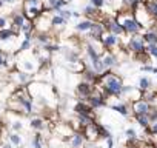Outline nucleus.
<instances>
[{"mask_svg":"<svg viewBox=\"0 0 157 148\" xmlns=\"http://www.w3.org/2000/svg\"><path fill=\"white\" fill-rule=\"evenodd\" d=\"M97 84L105 90V94L106 97L108 96H122V90H123V82L119 76H116L114 72L111 71H105L102 74H99V80Z\"/></svg>","mask_w":157,"mask_h":148,"instance_id":"f257e3e1","label":"nucleus"},{"mask_svg":"<svg viewBox=\"0 0 157 148\" xmlns=\"http://www.w3.org/2000/svg\"><path fill=\"white\" fill-rule=\"evenodd\" d=\"M116 19H117V22L122 25V28H123L125 34L134 36V34H140V31L143 29V26L136 20V17H134L132 11H128V10L120 11V13L116 16Z\"/></svg>","mask_w":157,"mask_h":148,"instance_id":"f03ea898","label":"nucleus"},{"mask_svg":"<svg viewBox=\"0 0 157 148\" xmlns=\"http://www.w3.org/2000/svg\"><path fill=\"white\" fill-rule=\"evenodd\" d=\"M132 14H134V17H136V20L142 25V26H151L152 23H154V17L148 13V10H146V6H145V3H140V5H137L134 10H132Z\"/></svg>","mask_w":157,"mask_h":148,"instance_id":"7ed1b4c3","label":"nucleus"},{"mask_svg":"<svg viewBox=\"0 0 157 148\" xmlns=\"http://www.w3.org/2000/svg\"><path fill=\"white\" fill-rule=\"evenodd\" d=\"M126 48H128L131 53H134V54H140V53H145V51H146V42H145L143 36L134 34V36L129 37Z\"/></svg>","mask_w":157,"mask_h":148,"instance_id":"20e7f679","label":"nucleus"},{"mask_svg":"<svg viewBox=\"0 0 157 148\" xmlns=\"http://www.w3.org/2000/svg\"><path fill=\"white\" fill-rule=\"evenodd\" d=\"M103 25H105V28H106V31H108V33H113V34H116V36H122V34H125V31H123L122 25L117 22V19H116V17H114V19L106 17V19L103 20Z\"/></svg>","mask_w":157,"mask_h":148,"instance_id":"39448f33","label":"nucleus"},{"mask_svg":"<svg viewBox=\"0 0 157 148\" xmlns=\"http://www.w3.org/2000/svg\"><path fill=\"white\" fill-rule=\"evenodd\" d=\"M132 111L134 114H149L151 111V103L145 99H139L132 102Z\"/></svg>","mask_w":157,"mask_h":148,"instance_id":"423d86ee","label":"nucleus"},{"mask_svg":"<svg viewBox=\"0 0 157 148\" xmlns=\"http://www.w3.org/2000/svg\"><path fill=\"white\" fill-rule=\"evenodd\" d=\"M94 93V87H93V84H90V82H80L77 85V94H78V97H80L82 100H85V99H88L91 94Z\"/></svg>","mask_w":157,"mask_h":148,"instance_id":"0eeeda50","label":"nucleus"},{"mask_svg":"<svg viewBox=\"0 0 157 148\" xmlns=\"http://www.w3.org/2000/svg\"><path fill=\"white\" fill-rule=\"evenodd\" d=\"M105 25H103V22H94L93 23V26H91V29H90V37H91V40H102V37H103V34H105Z\"/></svg>","mask_w":157,"mask_h":148,"instance_id":"6e6552de","label":"nucleus"},{"mask_svg":"<svg viewBox=\"0 0 157 148\" xmlns=\"http://www.w3.org/2000/svg\"><path fill=\"white\" fill-rule=\"evenodd\" d=\"M102 43H103V46L105 48H114V46H117L119 45V36H116V34H113V33H108V34H103V37H102Z\"/></svg>","mask_w":157,"mask_h":148,"instance_id":"1a4fd4ad","label":"nucleus"},{"mask_svg":"<svg viewBox=\"0 0 157 148\" xmlns=\"http://www.w3.org/2000/svg\"><path fill=\"white\" fill-rule=\"evenodd\" d=\"M93 107L88 103V102H78L75 107H74V111L77 114H83V116H93Z\"/></svg>","mask_w":157,"mask_h":148,"instance_id":"9d476101","label":"nucleus"},{"mask_svg":"<svg viewBox=\"0 0 157 148\" xmlns=\"http://www.w3.org/2000/svg\"><path fill=\"white\" fill-rule=\"evenodd\" d=\"M26 22V17H25V14L23 13H17V14H14V17H13V31H20V28L23 26V23Z\"/></svg>","mask_w":157,"mask_h":148,"instance_id":"9b49d317","label":"nucleus"},{"mask_svg":"<svg viewBox=\"0 0 157 148\" xmlns=\"http://www.w3.org/2000/svg\"><path fill=\"white\" fill-rule=\"evenodd\" d=\"M102 62H103L105 69H111V68H114V66L117 65V57H116L114 54L108 53V54L102 56Z\"/></svg>","mask_w":157,"mask_h":148,"instance_id":"f8f14e48","label":"nucleus"},{"mask_svg":"<svg viewBox=\"0 0 157 148\" xmlns=\"http://www.w3.org/2000/svg\"><path fill=\"white\" fill-rule=\"evenodd\" d=\"M83 14H85L88 19H91V20H93V19H97V17H99L100 11H99V8H96L94 5H91V3H90V5H86V6L83 8Z\"/></svg>","mask_w":157,"mask_h":148,"instance_id":"ddd939ff","label":"nucleus"},{"mask_svg":"<svg viewBox=\"0 0 157 148\" xmlns=\"http://www.w3.org/2000/svg\"><path fill=\"white\" fill-rule=\"evenodd\" d=\"M83 142H85V136L83 134H80V133L72 134V137H71V146L72 148H80L83 145Z\"/></svg>","mask_w":157,"mask_h":148,"instance_id":"4468645a","label":"nucleus"},{"mask_svg":"<svg viewBox=\"0 0 157 148\" xmlns=\"http://www.w3.org/2000/svg\"><path fill=\"white\" fill-rule=\"evenodd\" d=\"M143 3H145L148 13H149L154 19H157V0H145Z\"/></svg>","mask_w":157,"mask_h":148,"instance_id":"2eb2a0df","label":"nucleus"},{"mask_svg":"<svg viewBox=\"0 0 157 148\" xmlns=\"http://www.w3.org/2000/svg\"><path fill=\"white\" fill-rule=\"evenodd\" d=\"M93 23H94V20H91V19L82 20L80 23H77V25H75V29H77L78 33H85V31H90V29H91V26H93Z\"/></svg>","mask_w":157,"mask_h":148,"instance_id":"dca6fc26","label":"nucleus"},{"mask_svg":"<svg viewBox=\"0 0 157 148\" xmlns=\"http://www.w3.org/2000/svg\"><path fill=\"white\" fill-rule=\"evenodd\" d=\"M146 43H157V31L154 29H148L145 34H142Z\"/></svg>","mask_w":157,"mask_h":148,"instance_id":"f3484780","label":"nucleus"},{"mask_svg":"<svg viewBox=\"0 0 157 148\" xmlns=\"http://www.w3.org/2000/svg\"><path fill=\"white\" fill-rule=\"evenodd\" d=\"M23 6H36V8L43 10V11L46 10L43 0H23Z\"/></svg>","mask_w":157,"mask_h":148,"instance_id":"a211bd4d","label":"nucleus"},{"mask_svg":"<svg viewBox=\"0 0 157 148\" xmlns=\"http://www.w3.org/2000/svg\"><path fill=\"white\" fill-rule=\"evenodd\" d=\"M136 116V120L143 127V128H146V127H149V123H151V119H149V114H134Z\"/></svg>","mask_w":157,"mask_h":148,"instance_id":"6ab92c4d","label":"nucleus"},{"mask_svg":"<svg viewBox=\"0 0 157 148\" xmlns=\"http://www.w3.org/2000/svg\"><path fill=\"white\" fill-rule=\"evenodd\" d=\"M151 87H152L151 79H148V77H142V79L139 80V88H140L142 91H148V90H151Z\"/></svg>","mask_w":157,"mask_h":148,"instance_id":"aec40b11","label":"nucleus"},{"mask_svg":"<svg viewBox=\"0 0 157 148\" xmlns=\"http://www.w3.org/2000/svg\"><path fill=\"white\" fill-rule=\"evenodd\" d=\"M140 3H143V0H123V6H125V10H128V11H132L137 5H140Z\"/></svg>","mask_w":157,"mask_h":148,"instance_id":"412c9836","label":"nucleus"},{"mask_svg":"<svg viewBox=\"0 0 157 148\" xmlns=\"http://www.w3.org/2000/svg\"><path fill=\"white\" fill-rule=\"evenodd\" d=\"M111 108L114 110V111H117V113H120L122 116H128V107L125 105V103H114V105H111Z\"/></svg>","mask_w":157,"mask_h":148,"instance_id":"4be33fe9","label":"nucleus"},{"mask_svg":"<svg viewBox=\"0 0 157 148\" xmlns=\"http://www.w3.org/2000/svg\"><path fill=\"white\" fill-rule=\"evenodd\" d=\"M146 54L157 59V43H146Z\"/></svg>","mask_w":157,"mask_h":148,"instance_id":"5701e85b","label":"nucleus"},{"mask_svg":"<svg viewBox=\"0 0 157 148\" xmlns=\"http://www.w3.org/2000/svg\"><path fill=\"white\" fill-rule=\"evenodd\" d=\"M8 59H10L8 53H6V51H2V49H0V66H8V65H10Z\"/></svg>","mask_w":157,"mask_h":148,"instance_id":"b1692460","label":"nucleus"},{"mask_svg":"<svg viewBox=\"0 0 157 148\" xmlns=\"http://www.w3.org/2000/svg\"><path fill=\"white\" fill-rule=\"evenodd\" d=\"M65 23H66V20H65L63 17H60L59 14L51 19V25H52V26H62V25H65Z\"/></svg>","mask_w":157,"mask_h":148,"instance_id":"393cba45","label":"nucleus"},{"mask_svg":"<svg viewBox=\"0 0 157 148\" xmlns=\"http://www.w3.org/2000/svg\"><path fill=\"white\" fill-rule=\"evenodd\" d=\"M57 14H59L60 17H63L66 22L72 17V13H71V11H68V10H62V8H60V10H57Z\"/></svg>","mask_w":157,"mask_h":148,"instance_id":"a878e982","label":"nucleus"},{"mask_svg":"<svg viewBox=\"0 0 157 148\" xmlns=\"http://www.w3.org/2000/svg\"><path fill=\"white\" fill-rule=\"evenodd\" d=\"M33 146H34V148H42V146H43L42 134H36V137L33 139Z\"/></svg>","mask_w":157,"mask_h":148,"instance_id":"bb28decb","label":"nucleus"},{"mask_svg":"<svg viewBox=\"0 0 157 148\" xmlns=\"http://www.w3.org/2000/svg\"><path fill=\"white\" fill-rule=\"evenodd\" d=\"M31 127L36 128V130H42L45 125H43V120H42V119H33V120H31Z\"/></svg>","mask_w":157,"mask_h":148,"instance_id":"cd10ccee","label":"nucleus"},{"mask_svg":"<svg viewBox=\"0 0 157 148\" xmlns=\"http://www.w3.org/2000/svg\"><path fill=\"white\" fill-rule=\"evenodd\" d=\"M29 48H31V39H25V40L20 43V46H19L20 51H26V49H29Z\"/></svg>","mask_w":157,"mask_h":148,"instance_id":"c85d7f7f","label":"nucleus"},{"mask_svg":"<svg viewBox=\"0 0 157 148\" xmlns=\"http://www.w3.org/2000/svg\"><path fill=\"white\" fill-rule=\"evenodd\" d=\"M148 133H149V134H157V120H155V122H151V123H149Z\"/></svg>","mask_w":157,"mask_h":148,"instance_id":"c756f323","label":"nucleus"},{"mask_svg":"<svg viewBox=\"0 0 157 148\" xmlns=\"http://www.w3.org/2000/svg\"><path fill=\"white\" fill-rule=\"evenodd\" d=\"M90 2H91V5H94V6L99 8V10L105 5V0H90Z\"/></svg>","mask_w":157,"mask_h":148,"instance_id":"7c9ffc66","label":"nucleus"},{"mask_svg":"<svg viewBox=\"0 0 157 148\" xmlns=\"http://www.w3.org/2000/svg\"><path fill=\"white\" fill-rule=\"evenodd\" d=\"M10 139H11V142H13L14 145H20V142H22V139H20L17 134H13V136H10Z\"/></svg>","mask_w":157,"mask_h":148,"instance_id":"2f4dec72","label":"nucleus"},{"mask_svg":"<svg viewBox=\"0 0 157 148\" xmlns=\"http://www.w3.org/2000/svg\"><path fill=\"white\" fill-rule=\"evenodd\" d=\"M6 25H8V22H6V17H0V29L6 28Z\"/></svg>","mask_w":157,"mask_h":148,"instance_id":"473e14b6","label":"nucleus"},{"mask_svg":"<svg viewBox=\"0 0 157 148\" xmlns=\"http://www.w3.org/2000/svg\"><path fill=\"white\" fill-rule=\"evenodd\" d=\"M152 68H154V66H151V65H143V66H142V71H148V72H152Z\"/></svg>","mask_w":157,"mask_h":148,"instance_id":"72a5a7b5","label":"nucleus"},{"mask_svg":"<svg viewBox=\"0 0 157 148\" xmlns=\"http://www.w3.org/2000/svg\"><path fill=\"white\" fill-rule=\"evenodd\" d=\"M126 136H128L129 139H132V137H136V131H134V130H126Z\"/></svg>","mask_w":157,"mask_h":148,"instance_id":"f704fd0d","label":"nucleus"},{"mask_svg":"<svg viewBox=\"0 0 157 148\" xmlns=\"http://www.w3.org/2000/svg\"><path fill=\"white\" fill-rule=\"evenodd\" d=\"M13 127H14V130H20V128H22V123H20V122H14Z\"/></svg>","mask_w":157,"mask_h":148,"instance_id":"c9c22d12","label":"nucleus"},{"mask_svg":"<svg viewBox=\"0 0 157 148\" xmlns=\"http://www.w3.org/2000/svg\"><path fill=\"white\" fill-rule=\"evenodd\" d=\"M3 2H5V3H13L14 0H3Z\"/></svg>","mask_w":157,"mask_h":148,"instance_id":"e433bc0d","label":"nucleus"},{"mask_svg":"<svg viewBox=\"0 0 157 148\" xmlns=\"http://www.w3.org/2000/svg\"><path fill=\"white\" fill-rule=\"evenodd\" d=\"M3 3H5V2H3V0H0V8H2V6H3Z\"/></svg>","mask_w":157,"mask_h":148,"instance_id":"4c0bfd02","label":"nucleus"},{"mask_svg":"<svg viewBox=\"0 0 157 148\" xmlns=\"http://www.w3.org/2000/svg\"><path fill=\"white\" fill-rule=\"evenodd\" d=\"M152 72H154V74H157V68H152Z\"/></svg>","mask_w":157,"mask_h":148,"instance_id":"58836bf2","label":"nucleus"},{"mask_svg":"<svg viewBox=\"0 0 157 148\" xmlns=\"http://www.w3.org/2000/svg\"><path fill=\"white\" fill-rule=\"evenodd\" d=\"M3 148H11V145H5V146H3Z\"/></svg>","mask_w":157,"mask_h":148,"instance_id":"ea45409f","label":"nucleus"},{"mask_svg":"<svg viewBox=\"0 0 157 148\" xmlns=\"http://www.w3.org/2000/svg\"><path fill=\"white\" fill-rule=\"evenodd\" d=\"M66 2H71V0H66Z\"/></svg>","mask_w":157,"mask_h":148,"instance_id":"a19ab883","label":"nucleus"},{"mask_svg":"<svg viewBox=\"0 0 157 148\" xmlns=\"http://www.w3.org/2000/svg\"><path fill=\"white\" fill-rule=\"evenodd\" d=\"M129 148H134V146H129Z\"/></svg>","mask_w":157,"mask_h":148,"instance_id":"79ce46f5","label":"nucleus"},{"mask_svg":"<svg viewBox=\"0 0 157 148\" xmlns=\"http://www.w3.org/2000/svg\"><path fill=\"white\" fill-rule=\"evenodd\" d=\"M0 49H2V48H0Z\"/></svg>","mask_w":157,"mask_h":148,"instance_id":"37998d69","label":"nucleus"}]
</instances>
